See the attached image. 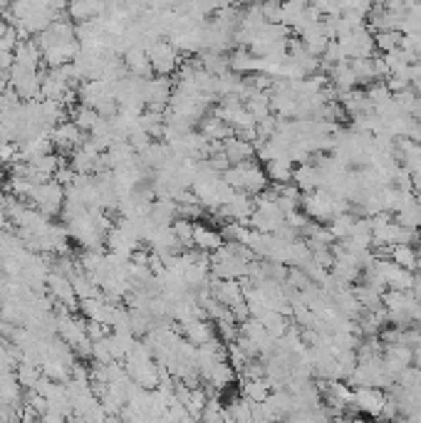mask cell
I'll return each mask as SVG.
<instances>
[{"mask_svg": "<svg viewBox=\"0 0 421 423\" xmlns=\"http://www.w3.org/2000/svg\"><path fill=\"white\" fill-rule=\"evenodd\" d=\"M394 221L399 223V226L421 231V203L414 201V203H409V206L399 208V211L394 213Z\"/></svg>", "mask_w": 421, "mask_h": 423, "instance_id": "27", "label": "cell"}, {"mask_svg": "<svg viewBox=\"0 0 421 423\" xmlns=\"http://www.w3.org/2000/svg\"><path fill=\"white\" fill-rule=\"evenodd\" d=\"M224 154L228 157L231 164H240V161H250L255 154V144L253 141H245L240 136H228L224 141Z\"/></svg>", "mask_w": 421, "mask_h": 423, "instance_id": "15", "label": "cell"}, {"mask_svg": "<svg viewBox=\"0 0 421 423\" xmlns=\"http://www.w3.org/2000/svg\"><path fill=\"white\" fill-rule=\"evenodd\" d=\"M394 384H396V386H401V388L421 386V367H419V364H409V367H404L399 374H396Z\"/></svg>", "mask_w": 421, "mask_h": 423, "instance_id": "32", "label": "cell"}, {"mask_svg": "<svg viewBox=\"0 0 421 423\" xmlns=\"http://www.w3.org/2000/svg\"><path fill=\"white\" fill-rule=\"evenodd\" d=\"M178 332L183 334V339H188L191 344L201 347V344L211 342L216 337V322H206L203 317H193V319H186V322H178Z\"/></svg>", "mask_w": 421, "mask_h": 423, "instance_id": "10", "label": "cell"}, {"mask_svg": "<svg viewBox=\"0 0 421 423\" xmlns=\"http://www.w3.org/2000/svg\"><path fill=\"white\" fill-rule=\"evenodd\" d=\"M173 85L169 80V75H152L144 80V104L152 106V109H164L169 106L171 99Z\"/></svg>", "mask_w": 421, "mask_h": 423, "instance_id": "7", "label": "cell"}, {"mask_svg": "<svg viewBox=\"0 0 421 423\" xmlns=\"http://www.w3.org/2000/svg\"><path fill=\"white\" fill-rule=\"evenodd\" d=\"M255 62H258V57H255L248 47H236L228 55V67L233 72H238V75H253Z\"/></svg>", "mask_w": 421, "mask_h": 423, "instance_id": "21", "label": "cell"}, {"mask_svg": "<svg viewBox=\"0 0 421 423\" xmlns=\"http://www.w3.org/2000/svg\"><path fill=\"white\" fill-rule=\"evenodd\" d=\"M416 247V252H419V260H421V238H419V245H414Z\"/></svg>", "mask_w": 421, "mask_h": 423, "instance_id": "40", "label": "cell"}, {"mask_svg": "<svg viewBox=\"0 0 421 423\" xmlns=\"http://www.w3.org/2000/svg\"><path fill=\"white\" fill-rule=\"evenodd\" d=\"M414 364H419L421 367V344L419 347H414Z\"/></svg>", "mask_w": 421, "mask_h": 423, "instance_id": "35", "label": "cell"}, {"mask_svg": "<svg viewBox=\"0 0 421 423\" xmlns=\"http://www.w3.org/2000/svg\"><path fill=\"white\" fill-rule=\"evenodd\" d=\"M47 290H50L52 300H55L57 305H62V307H67L70 312L75 307H80V298L75 295L72 280L67 275H62V272L50 270V275H47Z\"/></svg>", "mask_w": 421, "mask_h": 423, "instance_id": "8", "label": "cell"}, {"mask_svg": "<svg viewBox=\"0 0 421 423\" xmlns=\"http://www.w3.org/2000/svg\"><path fill=\"white\" fill-rule=\"evenodd\" d=\"M219 3H221V8H231V6H236L238 0H219Z\"/></svg>", "mask_w": 421, "mask_h": 423, "instance_id": "36", "label": "cell"}, {"mask_svg": "<svg viewBox=\"0 0 421 423\" xmlns=\"http://www.w3.org/2000/svg\"><path fill=\"white\" fill-rule=\"evenodd\" d=\"M198 124H201V134L206 136L208 141H226L228 136H233V126L226 124L219 114L203 116Z\"/></svg>", "mask_w": 421, "mask_h": 423, "instance_id": "17", "label": "cell"}, {"mask_svg": "<svg viewBox=\"0 0 421 423\" xmlns=\"http://www.w3.org/2000/svg\"><path fill=\"white\" fill-rule=\"evenodd\" d=\"M65 186H62L60 181H55V178H50V181H42L35 186V191H32L30 196V203L37 208V211H42L45 216H60L62 213V206H65Z\"/></svg>", "mask_w": 421, "mask_h": 423, "instance_id": "3", "label": "cell"}, {"mask_svg": "<svg viewBox=\"0 0 421 423\" xmlns=\"http://www.w3.org/2000/svg\"><path fill=\"white\" fill-rule=\"evenodd\" d=\"M104 8H107L104 0H70L67 3V16L77 23H87V20H97L104 13Z\"/></svg>", "mask_w": 421, "mask_h": 423, "instance_id": "11", "label": "cell"}, {"mask_svg": "<svg viewBox=\"0 0 421 423\" xmlns=\"http://www.w3.org/2000/svg\"><path fill=\"white\" fill-rule=\"evenodd\" d=\"M384 82H386V87H389L391 94H396V92H404V90H409V87H411V82H409V77H406V75H389Z\"/></svg>", "mask_w": 421, "mask_h": 423, "instance_id": "33", "label": "cell"}, {"mask_svg": "<svg viewBox=\"0 0 421 423\" xmlns=\"http://www.w3.org/2000/svg\"><path fill=\"white\" fill-rule=\"evenodd\" d=\"M13 65H20L25 70H40L42 65V50L37 42L23 40L13 47Z\"/></svg>", "mask_w": 421, "mask_h": 423, "instance_id": "12", "label": "cell"}, {"mask_svg": "<svg viewBox=\"0 0 421 423\" xmlns=\"http://www.w3.org/2000/svg\"><path fill=\"white\" fill-rule=\"evenodd\" d=\"M16 376H18V381H20L23 388L35 391L37 384H40V379H42V367H37V364H32V362H20L18 364Z\"/></svg>", "mask_w": 421, "mask_h": 423, "instance_id": "24", "label": "cell"}, {"mask_svg": "<svg viewBox=\"0 0 421 423\" xmlns=\"http://www.w3.org/2000/svg\"><path fill=\"white\" fill-rule=\"evenodd\" d=\"M411 87H414V92H416V97H419V99H421V82H419V85H411Z\"/></svg>", "mask_w": 421, "mask_h": 423, "instance_id": "37", "label": "cell"}, {"mask_svg": "<svg viewBox=\"0 0 421 423\" xmlns=\"http://www.w3.org/2000/svg\"><path fill=\"white\" fill-rule=\"evenodd\" d=\"M352 226H355V216H350V211L337 213V216L327 223V228H330V233L335 235V240H345L352 233Z\"/></svg>", "mask_w": 421, "mask_h": 423, "instance_id": "29", "label": "cell"}, {"mask_svg": "<svg viewBox=\"0 0 421 423\" xmlns=\"http://www.w3.org/2000/svg\"><path fill=\"white\" fill-rule=\"evenodd\" d=\"M293 166L295 164L290 161V157H278L265 161V173H268L270 183H290L293 181Z\"/></svg>", "mask_w": 421, "mask_h": 423, "instance_id": "18", "label": "cell"}, {"mask_svg": "<svg viewBox=\"0 0 421 423\" xmlns=\"http://www.w3.org/2000/svg\"><path fill=\"white\" fill-rule=\"evenodd\" d=\"M238 3H243V6H253V3H260V0H238Z\"/></svg>", "mask_w": 421, "mask_h": 423, "instance_id": "39", "label": "cell"}, {"mask_svg": "<svg viewBox=\"0 0 421 423\" xmlns=\"http://www.w3.org/2000/svg\"><path fill=\"white\" fill-rule=\"evenodd\" d=\"M72 121L80 126L82 131H92V126L99 121V111L94 106H87V104H77L75 111H72Z\"/></svg>", "mask_w": 421, "mask_h": 423, "instance_id": "28", "label": "cell"}, {"mask_svg": "<svg viewBox=\"0 0 421 423\" xmlns=\"http://www.w3.org/2000/svg\"><path fill=\"white\" fill-rule=\"evenodd\" d=\"M401 30H379L374 32V47L379 52H391L396 47H401Z\"/></svg>", "mask_w": 421, "mask_h": 423, "instance_id": "31", "label": "cell"}, {"mask_svg": "<svg viewBox=\"0 0 421 423\" xmlns=\"http://www.w3.org/2000/svg\"><path fill=\"white\" fill-rule=\"evenodd\" d=\"M305 11H307L305 0H283V6H280V23L288 25L290 30H295L303 23Z\"/></svg>", "mask_w": 421, "mask_h": 423, "instance_id": "20", "label": "cell"}, {"mask_svg": "<svg viewBox=\"0 0 421 423\" xmlns=\"http://www.w3.org/2000/svg\"><path fill=\"white\" fill-rule=\"evenodd\" d=\"M411 293H414V298L421 302V275H419V272L414 275V285H411Z\"/></svg>", "mask_w": 421, "mask_h": 423, "instance_id": "34", "label": "cell"}, {"mask_svg": "<svg viewBox=\"0 0 421 423\" xmlns=\"http://www.w3.org/2000/svg\"><path fill=\"white\" fill-rule=\"evenodd\" d=\"M355 295H357V300H360L362 307L370 309V312H374V309L384 307V302H382V293H379L377 288H372V285H367V282L357 285V288H355Z\"/></svg>", "mask_w": 421, "mask_h": 423, "instance_id": "25", "label": "cell"}, {"mask_svg": "<svg viewBox=\"0 0 421 423\" xmlns=\"http://www.w3.org/2000/svg\"><path fill=\"white\" fill-rule=\"evenodd\" d=\"M327 77H330V85L335 87L337 92H350V90H355V87H360V82H357V75H355V70H352V65H350V60H345V62H337V65H332V67H327Z\"/></svg>", "mask_w": 421, "mask_h": 423, "instance_id": "13", "label": "cell"}, {"mask_svg": "<svg viewBox=\"0 0 421 423\" xmlns=\"http://www.w3.org/2000/svg\"><path fill=\"white\" fill-rule=\"evenodd\" d=\"M386 401V393L379 386H355V396H352V406L362 416H374L379 418L382 406Z\"/></svg>", "mask_w": 421, "mask_h": 423, "instance_id": "6", "label": "cell"}, {"mask_svg": "<svg viewBox=\"0 0 421 423\" xmlns=\"http://www.w3.org/2000/svg\"><path fill=\"white\" fill-rule=\"evenodd\" d=\"M6 183V171H3V166H0V186Z\"/></svg>", "mask_w": 421, "mask_h": 423, "instance_id": "38", "label": "cell"}, {"mask_svg": "<svg viewBox=\"0 0 421 423\" xmlns=\"http://www.w3.org/2000/svg\"><path fill=\"white\" fill-rule=\"evenodd\" d=\"M224 243H226V238L221 231L203 226V223H198V221L193 223V247L206 250V252H214V250H219Z\"/></svg>", "mask_w": 421, "mask_h": 423, "instance_id": "14", "label": "cell"}, {"mask_svg": "<svg viewBox=\"0 0 421 423\" xmlns=\"http://www.w3.org/2000/svg\"><path fill=\"white\" fill-rule=\"evenodd\" d=\"M85 134L87 131H82L80 126L75 124V121H60L57 126H52L50 129V139H52V147H57L60 152L70 154L72 149H77L85 141Z\"/></svg>", "mask_w": 421, "mask_h": 423, "instance_id": "9", "label": "cell"}, {"mask_svg": "<svg viewBox=\"0 0 421 423\" xmlns=\"http://www.w3.org/2000/svg\"><path fill=\"white\" fill-rule=\"evenodd\" d=\"M416 329H419V334H421V322H419V324H416Z\"/></svg>", "mask_w": 421, "mask_h": 423, "instance_id": "41", "label": "cell"}, {"mask_svg": "<svg viewBox=\"0 0 421 423\" xmlns=\"http://www.w3.org/2000/svg\"><path fill=\"white\" fill-rule=\"evenodd\" d=\"M340 47L345 50L347 60H355V57H372L374 55V35L367 25L357 27V30H350L345 35L337 37Z\"/></svg>", "mask_w": 421, "mask_h": 423, "instance_id": "5", "label": "cell"}, {"mask_svg": "<svg viewBox=\"0 0 421 423\" xmlns=\"http://www.w3.org/2000/svg\"><path fill=\"white\" fill-rule=\"evenodd\" d=\"M147 52H149V60H152L154 75H171V72H176L178 65H181V57H178V50L171 40L149 42Z\"/></svg>", "mask_w": 421, "mask_h": 423, "instance_id": "4", "label": "cell"}, {"mask_svg": "<svg viewBox=\"0 0 421 423\" xmlns=\"http://www.w3.org/2000/svg\"><path fill=\"white\" fill-rule=\"evenodd\" d=\"M293 183L303 193L315 191V188H320V171H317V166L310 161L298 164V168H293Z\"/></svg>", "mask_w": 421, "mask_h": 423, "instance_id": "16", "label": "cell"}, {"mask_svg": "<svg viewBox=\"0 0 421 423\" xmlns=\"http://www.w3.org/2000/svg\"><path fill=\"white\" fill-rule=\"evenodd\" d=\"M350 65L352 70H355L360 85H372V82H377L374 57H355V60H350Z\"/></svg>", "mask_w": 421, "mask_h": 423, "instance_id": "26", "label": "cell"}, {"mask_svg": "<svg viewBox=\"0 0 421 423\" xmlns=\"http://www.w3.org/2000/svg\"><path fill=\"white\" fill-rule=\"evenodd\" d=\"M248 262L231 243H224L219 250H214L211 257V275L221 280H243L248 275Z\"/></svg>", "mask_w": 421, "mask_h": 423, "instance_id": "2", "label": "cell"}, {"mask_svg": "<svg viewBox=\"0 0 421 423\" xmlns=\"http://www.w3.org/2000/svg\"><path fill=\"white\" fill-rule=\"evenodd\" d=\"M391 260L396 262V265L406 267V270L416 272V265H419V252H416L414 245H409V243H399V245L391 247Z\"/></svg>", "mask_w": 421, "mask_h": 423, "instance_id": "22", "label": "cell"}, {"mask_svg": "<svg viewBox=\"0 0 421 423\" xmlns=\"http://www.w3.org/2000/svg\"><path fill=\"white\" fill-rule=\"evenodd\" d=\"M221 176H224V181L231 183L236 191H245V193H250V196H258V193H263L265 188L270 186L265 168H260L258 164H253V161L231 164Z\"/></svg>", "mask_w": 421, "mask_h": 423, "instance_id": "1", "label": "cell"}, {"mask_svg": "<svg viewBox=\"0 0 421 423\" xmlns=\"http://www.w3.org/2000/svg\"><path fill=\"white\" fill-rule=\"evenodd\" d=\"M240 393L250 401H265L273 391L270 386V379L268 376H255V379H240Z\"/></svg>", "mask_w": 421, "mask_h": 423, "instance_id": "19", "label": "cell"}, {"mask_svg": "<svg viewBox=\"0 0 421 423\" xmlns=\"http://www.w3.org/2000/svg\"><path fill=\"white\" fill-rule=\"evenodd\" d=\"M193 223L196 221H191V218H181V216L171 223L173 233H176V238L183 245V250H191L193 247Z\"/></svg>", "mask_w": 421, "mask_h": 423, "instance_id": "30", "label": "cell"}, {"mask_svg": "<svg viewBox=\"0 0 421 423\" xmlns=\"http://www.w3.org/2000/svg\"><path fill=\"white\" fill-rule=\"evenodd\" d=\"M260 322H263V327L268 329L270 334H273L275 339H280L285 332L290 329V317H285V314H280L278 309H268L265 314H260Z\"/></svg>", "mask_w": 421, "mask_h": 423, "instance_id": "23", "label": "cell"}]
</instances>
